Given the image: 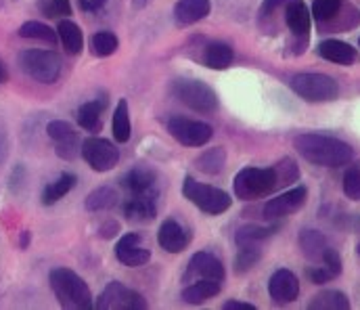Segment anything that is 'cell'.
Instances as JSON below:
<instances>
[{"label": "cell", "instance_id": "1", "mask_svg": "<svg viewBox=\"0 0 360 310\" xmlns=\"http://www.w3.org/2000/svg\"><path fill=\"white\" fill-rule=\"evenodd\" d=\"M293 147L306 162L323 168H342L354 160V149L348 143L327 134H297L293 138Z\"/></svg>", "mask_w": 360, "mask_h": 310}, {"label": "cell", "instance_id": "2", "mask_svg": "<svg viewBox=\"0 0 360 310\" xmlns=\"http://www.w3.org/2000/svg\"><path fill=\"white\" fill-rule=\"evenodd\" d=\"M49 283L61 309L90 310L94 306L89 283L72 269H65V266L53 269L49 275Z\"/></svg>", "mask_w": 360, "mask_h": 310}, {"label": "cell", "instance_id": "3", "mask_svg": "<svg viewBox=\"0 0 360 310\" xmlns=\"http://www.w3.org/2000/svg\"><path fill=\"white\" fill-rule=\"evenodd\" d=\"M17 63L25 76H30L32 80L40 84H55L63 70L61 57L55 51H42V49L21 51L17 57Z\"/></svg>", "mask_w": 360, "mask_h": 310}, {"label": "cell", "instance_id": "4", "mask_svg": "<svg viewBox=\"0 0 360 310\" xmlns=\"http://www.w3.org/2000/svg\"><path fill=\"white\" fill-rule=\"evenodd\" d=\"M235 195L243 202L266 198L278 189L274 168H243L235 176Z\"/></svg>", "mask_w": 360, "mask_h": 310}, {"label": "cell", "instance_id": "5", "mask_svg": "<svg viewBox=\"0 0 360 310\" xmlns=\"http://www.w3.org/2000/svg\"><path fill=\"white\" fill-rule=\"evenodd\" d=\"M289 86L308 103H331L340 97V84L325 74H295Z\"/></svg>", "mask_w": 360, "mask_h": 310}, {"label": "cell", "instance_id": "6", "mask_svg": "<svg viewBox=\"0 0 360 310\" xmlns=\"http://www.w3.org/2000/svg\"><path fill=\"white\" fill-rule=\"evenodd\" d=\"M182 195L193 204L197 206L201 212L210 214V216H218V214H224L229 207L233 206V200L226 191L218 189V187H210V185H203L191 176L184 179L182 183Z\"/></svg>", "mask_w": 360, "mask_h": 310}, {"label": "cell", "instance_id": "7", "mask_svg": "<svg viewBox=\"0 0 360 310\" xmlns=\"http://www.w3.org/2000/svg\"><path fill=\"white\" fill-rule=\"evenodd\" d=\"M172 93L180 103L197 113H214L218 109V95L201 80H174Z\"/></svg>", "mask_w": 360, "mask_h": 310}, {"label": "cell", "instance_id": "8", "mask_svg": "<svg viewBox=\"0 0 360 310\" xmlns=\"http://www.w3.org/2000/svg\"><path fill=\"white\" fill-rule=\"evenodd\" d=\"M94 309L145 310L147 309V300H145L139 292H134V290H130V288H126V285H122V283H117V281H111V283L103 290V294L98 296V300L94 302Z\"/></svg>", "mask_w": 360, "mask_h": 310}, {"label": "cell", "instance_id": "9", "mask_svg": "<svg viewBox=\"0 0 360 310\" xmlns=\"http://www.w3.org/2000/svg\"><path fill=\"white\" fill-rule=\"evenodd\" d=\"M84 162L89 164L94 172H109L117 166L120 162V151L113 143L98 138V136H90L82 143L80 149Z\"/></svg>", "mask_w": 360, "mask_h": 310}, {"label": "cell", "instance_id": "10", "mask_svg": "<svg viewBox=\"0 0 360 310\" xmlns=\"http://www.w3.org/2000/svg\"><path fill=\"white\" fill-rule=\"evenodd\" d=\"M46 134L55 143V153L61 160L72 162V160L78 157V153L82 149L80 147V136H78L76 128L70 122H65V120H53V122H49Z\"/></svg>", "mask_w": 360, "mask_h": 310}, {"label": "cell", "instance_id": "11", "mask_svg": "<svg viewBox=\"0 0 360 310\" xmlns=\"http://www.w3.org/2000/svg\"><path fill=\"white\" fill-rule=\"evenodd\" d=\"M168 130L184 147H203V145H207V141L214 134L210 124L186 120V117H172L168 122Z\"/></svg>", "mask_w": 360, "mask_h": 310}, {"label": "cell", "instance_id": "12", "mask_svg": "<svg viewBox=\"0 0 360 310\" xmlns=\"http://www.w3.org/2000/svg\"><path fill=\"white\" fill-rule=\"evenodd\" d=\"M285 23H287V27L291 30V34L295 38L297 53H302L304 46L308 44L310 25H312V13L308 11L304 0H291L285 6Z\"/></svg>", "mask_w": 360, "mask_h": 310}, {"label": "cell", "instance_id": "13", "mask_svg": "<svg viewBox=\"0 0 360 310\" xmlns=\"http://www.w3.org/2000/svg\"><path fill=\"white\" fill-rule=\"evenodd\" d=\"M224 277H226L224 264H222L214 254H210V252H197V254L191 258V262H188V266H186V271H184V275H182V281H184V283H188V281H193V279L224 281Z\"/></svg>", "mask_w": 360, "mask_h": 310}, {"label": "cell", "instance_id": "14", "mask_svg": "<svg viewBox=\"0 0 360 310\" xmlns=\"http://www.w3.org/2000/svg\"><path fill=\"white\" fill-rule=\"evenodd\" d=\"M115 258L130 269L145 266L151 260V252L143 245L141 233H126L115 245Z\"/></svg>", "mask_w": 360, "mask_h": 310}, {"label": "cell", "instance_id": "15", "mask_svg": "<svg viewBox=\"0 0 360 310\" xmlns=\"http://www.w3.org/2000/svg\"><path fill=\"white\" fill-rule=\"evenodd\" d=\"M306 200H308V189L306 187H293V189H289V191H285V193H281V195L266 202V206L262 209L264 218H269V220L285 218V216L297 212L300 207H304Z\"/></svg>", "mask_w": 360, "mask_h": 310}, {"label": "cell", "instance_id": "16", "mask_svg": "<svg viewBox=\"0 0 360 310\" xmlns=\"http://www.w3.org/2000/svg\"><path fill=\"white\" fill-rule=\"evenodd\" d=\"M269 294L274 304H291L300 296V281L289 269H278L270 277Z\"/></svg>", "mask_w": 360, "mask_h": 310}, {"label": "cell", "instance_id": "17", "mask_svg": "<svg viewBox=\"0 0 360 310\" xmlns=\"http://www.w3.org/2000/svg\"><path fill=\"white\" fill-rule=\"evenodd\" d=\"M158 241L162 245V250H166L168 254H180L188 247L191 243V233L180 224L179 220L168 218L162 222L160 233H158Z\"/></svg>", "mask_w": 360, "mask_h": 310}, {"label": "cell", "instance_id": "18", "mask_svg": "<svg viewBox=\"0 0 360 310\" xmlns=\"http://www.w3.org/2000/svg\"><path fill=\"white\" fill-rule=\"evenodd\" d=\"M124 216L130 222H149L158 214V193H145V195H130L124 202Z\"/></svg>", "mask_w": 360, "mask_h": 310}, {"label": "cell", "instance_id": "19", "mask_svg": "<svg viewBox=\"0 0 360 310\" xmlns=\"http://www.w3.org/2000/svg\"><path fill=\"white\" fill-rule=\"evenodd\" d=\"M319 55L338 65H354L359 61V53L352 44L342 40H325L319 44Z\"/></svg>", "mask_w": 360, "mask_h": 310}, {"label": "cell", "instance_id": "20", "mask_svg": "<svg viewBox=\"0 0 360 310\" xmlns=\"http://www.w3.org/2000/svg\"><path fill=\"white\" fill-rule=\"evenodd\" d=\"M122 187L130 195H145V193H158V176L147 168H134L122 179Z\"/></svg>", "mask_w": 360, "mask_h": 310}, {"label": "cell", "instance_id": "21", "mask_svg": "<svg viewBox=\"0 0 360 310\" xmlns=\"http://www.w3.org/2000/svg\"><path fill=\"white\" fill-rule=\"evenodd\" d=\"M212 11L210 0H179L174 4V19L180 25H193L205 19Z\"/></svg>", "mask_w": 360, "mask_h": 310}, {"label": "cell", "instance_id": "22", "mask_svg": "<svg viewBox=\"0 0 360 310\" xmlns=\"http://www.w3.org/2000/svg\"><path fill=\"white\" fill-rule=\"evenodd\" d=\"M222 290V281H212V279H199V281H193L188 283L184 290H182V300L186 304H203L205 300L210 298H216Z\"/></svg>", "mask_w": 360, "mask_h": 310}, {"label": "cell", "instance_id": "23", "mask_svg": "<svg viewBox=\"0 0 360 310\" xmlns=\"http://www.w3.org/2000/svg\"><path fill=\"white\" fill-rule=\"evenodd\" d=\"M105 109H107V97H101V99H94V101L80 105V109H78V124H80V128H84L90 134L101 132Z\"/></svg>", "mask_w": 360, "mask_h": 310}, {"label": "cell", "instance_id": "24", "mask_svg": "<svg viewBox=\"0 0 360 310\" xmlns=\"http://www.w3.org/2000/svg\"><path fill=\"white\" fill-rule=\"evenodd\" d=\"M57 36L63 44V49L70 55H80L84 49V36L78 23H74L72 19H61L57 25Z\"/></svg>", "mask_w": 360, "mask_h": 310}, {"label": "cell", "instance_id": "25", "mask_svg": "<svg viewBox=\"0 0 360 310\" xmlns=\"http://www.w3.org/2000/svg\"><path fill=\"white\" fill-rule=\"evenodd\" d=\"M300 247L304 252V256L312 262H321L323 254L327 250V239L321 231L314 228H306L300 233Z\"/></svg>", "mask_w": 360, "mask_h": 310}, {"label": "cell", "instance_id": "26", "mask_svg": "<svg viewBox=\"0 0 360 310\" xmlns=\"http://www.w3.org/2000/svg\"><path fill=\"white\" fill-rule=\"evenodd\" d=\"M235 59L233 49L226 42H210L205 46V55H203V63L210 70H226Z\"/></svg>", "mask_w": 360, "mask_h": 310}, {"label": "cell", "instance_id": "27", "mask_svg": "<svg viewBox=\"0 0 360 310\" xmlns=\"http://www.w3.org/2000/svg\"><path fill=\"white\" fill-rule=\"evenodd\" d=\"M76 187V176L70 172H63L57 181L44 187L42 191V206H55L59 200H63L72 189Z\"/></svg>", "mask_w": 360, "mask_h": 310}, {"label": "cell", "instance_id": "28", "mask_svg": "<svg viewBox=\"0 0 360 310\" xmlns=\"http://www.w3.org/2000/svg\"><path fill=\"white\" fill-rule=\"evenodd\" d=\"M310 310H348L350 309V300L346 294L338 292V290H325L321 294H316L310 302Z\"/></svg>", "mask_w": 360, "mask_h": 310}, {"label": "cell", "instance_id": "29", "mask_svg": "<svg viewBox=\"0 0 360 310\" xmlns=\"http://www.w3.org/2000/svg\"><path fill=\"white\" fill-rule=\"evenodd\" d=\"M224 164H226V151L222 147L203 151L195 162L197 170H201L203 174H220L224 170Z\"/></svg>", "mask_w": 360, "mask_h": 310}, {"label": "cell", "instance_id": "30", "mask_svg": "<svg viewBox=\"0 0 360 310\" xmlns=\"http://www.w3.org/2000/svg\"><path fill=\"white\" fill-rule=\"evenodd\" d=\"M113 138L117 143H128L130 141V134H132V124H130V111H128V101L122 99L117 107H115V113H113Z\"/></svg>", "mask_w": 360, "mask_h": 310}, {"label": "cell", "instance_id": "31", "mask_svg": "<svg viewBox=\"0 0 360 310\" xmlns=\"http://www.w3.org/2000/svg\"><path fill=\"white\" fill-rule=\"evenodd\" d=\"M19 36L30 38V40H40V42L51 44V46H55L57 40H59L57 30H53V27H49L46 23H40V21H25L19 27Z\"/></svg>", "mask_w": 360, "mask_h": 310}, {"label": "cell", "instance_id": "32", "mask_svg": "<svg viewBox=\"0 0 360 310\" xmlns=\"http://www.w3.org/2000/svg\"><path fill=\"white\" fill-rule=\"evenodd\" d=\"M278 226H260V224H245L235 233V243L241 245H252V243H260L264 239L272 237L276 233Z\"/></svg>", "mask_w": 360, "mask_h": 310}, {"label": "cell", "instance_id": "33", "mask_svg": "<svg viewBox=\"0 0 360 310\" xmlns=\"http://www.w3.org/2000/svg\"><path fill=\"white\" fill-rule=\"evenodd\" d=\"M117 202H120V195L115 193V189L98 187L92 193H89L84 206H86L89 212H105V209H111V207L117 206Z\"/></svg>", "mask_w": 360, "mask_h": 310}, {"label": "cell", "instance_id": "34", "mask_svg": "<svg viewBox=\"0 0 360 310\" xmlns=\"http://www.w3.org/2000/svg\"><path fill=\"white\" fill-rule=\"evenodd\" d=\"M120 49V40L113 32H96L90 38V51L96 57H111Z\"/></svg>", "mask_w": 360, "mask_h": 310}, {"label": "cell", "instance_id": "35", "mask_svg": "<svg viewBox=\"0 0 360 310\" xmlns=\"http://www.w3.org/2000/svg\"><path fill=\"white\" fill-rule=\"evenodd\" d=\"M262 258V250H260V243H252V245H241L239 247V254L235 258V273L237 275H243L248 271H252L258 260Z\"/></svg>", "mask_w": 360, "mask_h": 310}, {"label": "cell", "instance_id": "36", "mask_svg": "<svg viewBox=\"0 0 360 310\" xmlns=\"http://www.w3.org/2000/svg\"><path fill=\"white\" fill-rule=\"evenodd\" d=\"M342 8H344L342 0H314L312 2V17L325 27L340 15Z\"/></svg>", "mask_w": 360, "mask_h": 310}, {"label": "cell", "instance_id": "37", "mask_svg": "<svg viewBox=\"0 0 360 310\" xmlns=\"http://www.w3.org/2000/svg\"><path fill=\"white\" fill-rule=\"evenodd\" d=\"M274 168V174H276V185H278V189L281 187H287V185H291V183H295L297 179H300V168H297V164L291 160V157H283L276 166H272Z\"/></svg>", "mask_w": 360, "mask_h": 310}, {"label": "cell", "instance_id": "38", "mask_svg": "<svg viewBox=\"0 0 360 310\" xmlns=\"http://www.w3.org/2000/svg\"><path fill=\"white\" fill-rule=\"evenodd\" d=\"M344 193L348 200L360 202V164L352 166L344 174Z\"/></svg>", "mask_w": 360, "mask_h": 310}, {"label": "cell", "instance_id": "39", "mask_svg": "<svg viewBox=\"0 0 360 310\" xmlns=\"http://www.w3.org/2000/svg\"><path fill=\"white\" fill-rule=\"evenodd\" d=\"M42 13L51 19L68 17V15H72V2L70 0H46V2H42Z\"/></svg>", "mask_w": 360, "mask_h": 310}, {"label": "cell", "instance_id": "40", "mask_svg": "<svg viewBox=\"0 0 360 310\" xmlns=\"http://www.w3.org/2000/svg\"><path fill=\"white\" fill-rule=\"evenodd\" d=\"M321 264H325V266H327L335 277H340V275H342V271H344V266H342V258H340L338 250H333V247H329V245H327V250H325V254H323Z\"/></svg>", "mask_w": 360, "mask_h": 310}, {"label": "cell", "instance_id": "41", "mask_svg": "<svg viewBox=\"0 0 360 310\" xmlns=\"http://www.w3.org/2000/svg\"><path fill=\"white\" fill-rule=\"evenodd\" d=\"M310 279H312V283H316V285H323V283H329L331 279H335V275L325 266V264H321V266H314V269H310Z\"/></svg>", "mask_w": 360, "mask_h": 310}, {"label": "cell", "instance_id": "42", "mask_svg": "<svg viewBox=\"0 0 360 310\" xmlns=\"http://www.w3.org/2000/svg\"><path fill=\"white\" fill-rule=\"evenodd\" d=\"M291 0H264L262 6H260V19H269L272 17L276 11L285 8Z\"/></svg>", "mask_w": 360, "mask_h": 310}, {"label": "cell", "instance_id": "43", "mask_svg": "<svg viewBox=\"0 0 360 310\" xmlns=\"http://www.w3.org/2000/svg\"><path fill=\"white\" fill-rule=\"evenodd\" d=\"M105 2H107V0H78L80 8L86 11V13H94V11H98V8H103Z\"/></svg>", "mask_w": 360, "mask_h": 310}, {"label": "cell", "instance_id": "44", "mask_svg": "<svg viewBox=\"0 0 360 310\" xmlns=\"http://www.w3.org/2000/svg\"><path fill=\"white\" fill-rule=\"evenodd\" d=\"M222 309L224 310H256V306H254V304H250V302L229 300V302H224V304H222Z\"/></svg>", "mask_w": 360, "mask_h": 310}, {"label": "cell", "instance_id": "45", "mask_svg": "<svg viewBox=\"0 0 360 310\" xmlns=\"http://www.w3.org/2000/svg\"><path fill=\"white\" fill-rule=\"evenodd\" d=\"M98 233L103 239H111V237H115V233H120V226L115 222H109V224H103Z\"/></svg>", "mask_w": 360, "mask_h": 310}, {"label": "cell", "instance_id": "46", "mask_svg": "<svg viewBox=\"0 0 360 310\" xmlns=\"http://www.w3.org/2000/svg\"><path fill=\"white\" fill-rule=\"evenodd\" d=\"M30 241H32V235H30L27 231H23V233H21V239H19V245H21V250H25V247L30 245Z\"/></svg>", "mask_w": 360, "mask_h": 310}, {"label": "cell", "instance_id": "47", "mask_svg": "<svg viewBox=\"0 0 360 310\" xmlns=\"http://www.w3.org/2000/svg\"><path fill=\"white\" fill-rule=\"evenodd\" d=\"M6 78H8V74H6V67H4V63L0 61V84H2V82H6Z\"/></svg>", "mask_w": 360, "mask_h": 310}, {"label": "cell", "instance_id": "48", "mask_svg": "<svg viewBox=\"0 0 360 310\" xmlns=\"http://www.w3.org/2000/svg\"><path fill=\"white\" fill-rule=\"evenodd\" d=\"M356 252H359V256H360V243H359V247H356Z\"/></svg>", "mask_w": 360, "mask_h": 310}, {"label": "cell", "instance_id": "49", "mask_svg": "<svg viewBox=\"0 0 360 310\" xmlns=\"http://www.w3.org/2000/svg\"><path fill=\"white\" fill-rule=\"evenodd\" d=\"M359 44H360V40H359Z\"/></svg>", "mask_w": 360, "mask_h": 310}]
</instances>
